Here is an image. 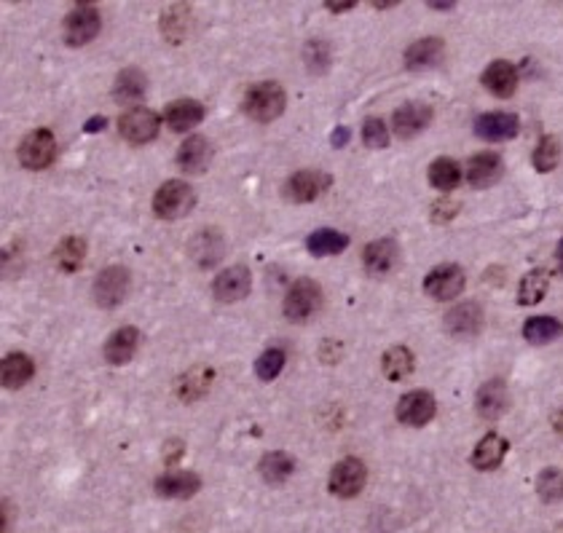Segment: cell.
<instances>
[{"instance_id":"6da1fadb","label":"cell","mask_w":563,"mask_h":533,"mask_svg":"<svg viewBox=\"0 0 563 533\" xmlns=\"http://www.w3.org/2000/svg\"><path fill=\"white\" fill-rule=\"evenodd\" d=\"M285 105H287V94L277 81H260V83L250 86L242 100L244 116H250L258 124L277 121L285 113Z\"/></svg>"},{"instance_id":"7a4b0ae2","label":"cell","mask_w":563,"mask_h":533,"mask_svg":"<svg viewBox=\"0 0 563 533\" xmlns=\"http://www.w3.org/2000/svg\"><path fill=\"white\" fill-rule=\"evenodd\" d=\"M193 206H196V190L186 179H170L154 193V214L167 223L186 217Z\"/></svg>"},{"instance_id":"3957f363","label":"cell","mask_w":563,"mask_h":533,"mask_svg":"<svg viewBox=\"0 0 563 533\" xmlns=\"http://www.w3.org/2000/svg\"><path fill=\"white\" fill-rule=\"evenodd\" d=\"M322 309V287L314 279H295L285 295V317L290 322H306Z\"/></svg>"},{"instance_id":"277c9868","label":"cell","mask_w":563,"mask_h":533,"mask_svg":"<svg viewBox=\"0 0 563 533\" xmlns=\"http://www.w3.org/2000/svg\"><path fill=\"white\" fill-rule=\"evenodd\" d=\"M57 156V143L54 135L48 129H32L30 135H24V140L16 148V159L24 170L40 172L46 167H51Z\"/></svg>"},{"instance_id":"5b68a950","label":"cell","mask_w":563,"mask_h":533,"mask_svg":"<svg viewBox=\"0 0 563 533\" xmlns=\"http://www.w3.org/2000/svg\"><path fill=\"white\" fill-rule=\"evenodd\" d=\"M100 11L92 5V3H81L75 5L67 16H65V24H62V35H65V43L78 48V46H86L97 38L100 32Z\"/></svg>"},{"instance_id":"8992f818","label":"cell","mask_w":563,"mask_h":533,"mask_svg":"<svg viewBox=\"0 0 563 533\" xmlns=\"http://www.w3.org/2000/svg\"><path fill=\"white\" fill-rule=\"evenodd\" d=\"M129 284H132V276L127 266H108L94 279V293H92L94 303L100 309H116L129 295Z\"/></svg>"},{"instance_id":"52a82bcc","label":"cell","mask_w":563,"mask_h":533,"mask_svg":"<svg viewBox=\"0 0 563 533\" xmlns=\"http://www.w3.org/2000/svg\"><path fill=\"white\" fill-rule=\"evenodd\" d=\"M162 129V116H156L148 108H132L119 118V135L132 145L151 143Z\"/></svg>"},{"instance_id":"ba28073f","label":"cell","mask_w":563,"mask_h":533,"mask_svg":"<svg viewBox=\"0 0 563 533\" xmlns=\"http://www.w3.org/2000/svg\"><path fill=\"white\" fill-rule=\"evenodd\" d=\"M368 483V469L360 459L349 456L344 461H339L330 472V483H328V491L339 499H352L357 496Z\"/></svg>"},{"instance_id":"9c48e42d","label":"cell","mask_w":563,"mask_h":533,"mask_svg":"<svg viewBox=\"0 0 563 533\" xmlns=\"http://www.w3.org/2000/svg\"><path fill=\"white\" fill-rule=\"evenodd\" d=\"M397 421L405 426H427L437 413V399L427 389H416L400 397L397 402Z\"/></svg>"},{"instance_id":"30bf717a","label":"cell","mask_w":563,"mask_h":533,"mask_svg":"<svg viewBox=\"0 0 563 533\" xmlns=\"http://www.w3.org/2000/svg\"><path fill=\"white\" fill-rule=\"evenodd\" d=\"M464 271L456 263H443L432 268L424 279V293L435 301H453L464 290Z\"/></svg>"},{"instance_id":"8fae6325","label":"cell","mask_w":563,"mask_h":533,"mask_svg":"<svg viewBox=\"0 0 563 533\" xmlns=\"http://www.w3.org/2000/svg\"><path fill=\"white\" fill-rule=\"evenodd\" d=\"M333 185V178L320 170H301L285 182V196L293 204H312L317 201L328 188Z\"/></svg>"},{"instance_id":"7c38bea8","label":"cell","mask_w":563,"mask_h":533,"mask_svg":"<svg viewBox=\"0 0 563 533\" xmlns=\"http://www.w3.org/2000/svg\"><path fill=\"white\" fill-rule=\"evenodd\" d=\"M252 284V274L247 266H231L225 271L217 274V279L212 282V295L220 303H236L242 298H247Z\"/></svg>"},{"instance_id":"4fadbf2b","label":"cell","mask_w":563,"mask_h":533,"mask_svg":"<svg viewBox=\"0 0 563 533\" xmlns=\"http://www.w3.org/2000/svg\"><path fill=\"white\" fill-rule=\"evenodd\" d=\"M521 132V121L515 113H483L475 118V135L480 140H488V143H505V140H515Z\"/></svg>"},{"instance_id":"5bb4252c","label":"cell","mask_w":563,"mask_h":533,"mask_svg":"<svg viewBox=\"0 0 563 533\" xmlns=\"http://www.w3.org/2000/svg\"><path fill=\"white\" fill-rule=\"evenodd\" d=\"M443 328L448 336L453 338H472L480 333L483 328V309L472 301L453 306L445 317H443Z\"/></svg>"},{"instance_id":"9a60e30c","label":"cell","mask_w":563,"mask_h":533,"mask_svg":"<svg viewBox=\"0 0 563 533\" xmlns=\"http://www.w3.org/2000/svg\"><path fill=\"white\" fill-rule=\"evenodd\" d=\"M175 162H178V167L186 175H201V172H207L209 164H212V145H209V140L201 137V135H190L188 140L180 143Z\"/></svg>"},{"instance_id":"2e32d148","label":"cell","mask_w":563,"mask_h":533,"mask_svg":"<svg viewBox=\"0 0 563 533\" xmlns=\"http://www.w3.org/2000/svg\"><path fill=\"white\" fill-rule=\"evenodd\" d=\"M429 121H432V108L427 102H405L391 116V127L397 137H413L424 132Z\"/></svg>"},{"instance_id":"e0dca14e","label":"cell","mask_w":563,"mask_h":533,"mask_svg":"<svg viewBox=\"0 0 563 533\" xmlns=\"http://www.w3.org/2000/svg\"><path fill=\"white\" fill-rule=\"evenodd\" d=\"M510 405V391H507V383L499 380V378H491L486 380L480 389H478V397H475V407L480 413V418L486 421H497Z\"/></svg>"},{"instance_id":"ac0fdd59","label":"cell","mask_w":563,"mask_h":533,"mask_svg":"<svg viewBox=\"0 0 563 533\" xmlns=\"http://www.w3.org/2000/svg\"><path fill=\"white\" fill-rule=\"evenodd\" d=\"M480 83H483V86H486L494 97L507 100V97H513V94H515V89H518V70H515V65H513V62H507V59H497V62H491V65L483 70Z\"/></svg>"},{"instance_id":"d6986e66","label":"cell","mask_w":563,"mask_h":533,"mask_svg":"<svg viewBox=\"0 0 563 533\" xmlns=\"http://www.w3.org/2000/svg\"><path fill=\"white\" fill-rule=\"evenodd\" d=\"M188 252L198 268H215L225 255V239L217 231H201L190 239Z\"/></svg>"},{"instance_id":"ffe728a7","label":"cell","mask_w":563,"mask_h":533,"mask_svg":"<svg viewBox=\"0 0 563 533\" xmlns=\"http://www.w3.org/2000/svg\"><path fill=\"white\" fill-rule=\"evenodd\" d=\"M207 116V108L198 102V100H175L164 108V121L172 132L183 135L190 132L193 127H198Z\"/></svg>"},{"instance_id":"44dd1931","label":"cell","mask_w":563,"mask_h":533,"mask_svg":"<svg viewBox=\"0 0 563 533\" xmlns=\"http://www.w3.org/2000/svg\"><path fill=\"white\" fill-rule=\"evenodd\" d=\"M137 346H140V330L132 328V325H127V328H119V330L105 341L102 354H105V362H108V364H116V367H119V364H127V362L135 359Z\"/></svg>"},{"instance_id":"7402d4cb","label":"cell","mask_w":563,"mask_h":533,"mask_svg":"<svg viewBox=\"0 0 563 533\" xmlns=\"http://www.w3.org/2000/svg\"><path fill=\"white\" fill-rule=\"evenodd\" d=\"M443 51H445V43L440 38H421L405 48V67L416 73L437 67L443 62Z\"/></svg>"},{"instance_id":"603a6c76","label":"cell","mask_w":563,"mask_h":533,"mask_svg":"<svg viewBox=\"0 0 563 533\" xmlns=\"http://www.w3.org/2000/svg\"><path fill=\"white\" fill-rule=\"evenodd\" d=\"M507 450H510V442L502 434L491 432V434H486L475 445V450H472V467L480 469V472H494L505 461Z\"/></svg>"},{"instance_id":"cb8c5ba5","label":"cell","mask_w":563,"mask_h":533,"mask_svg":"<svg viewBox=\"0 0 563 533\" xmlns=\"http://www.w3.org/2000/svg\"><path fill=\"white\" fill-rule=\"evenodd\" d=\"M505 175V162L499 153H478L470 159L467 167V179L472 188H491Z\"/></svg>"},{"instance_id":"d4e9b609","label":"cell","mask_w":563,"mask_h":533,"mask_svg":"<svg viewBox=\"0 0 563 533\" xmlns=\"http://www.w3.org/2000/svg\"><path fill=\"white\" fill-rule=\"evenodd\" d=\"M145 92H148V78L137 67H124L113 81V100L121 105L140 102L145 97Z\"/></svg>"},{"instance_id":"484cf974","label":"cell","mask_w":563,"mask_h":533,"mask_svg":"<svg viewBox=\"0 0 563 533\" xmlns=\"http://www.w3.org/2000/svg\"><path fill=\"white\" fill-rule=\"evenodd\" d=\"M198 488L201 480L196 472H170L156 480V494L162 499H190L198 494Z\"/></svg>"},{"instance_id":"4316f807","label":"cell","mask_w":563,"mask_h":533,"mask_svg":"<svg viewBox=\"0 0 563 533\" xmlns=\"http://www.w3.org/2000/svg\"><path fill=\"white\" fill-rule=\"evenodd\" d=\"M397 258H400V249H397V241L394 239H375L365 247L363 252V263L371 274H389L394 266H397Z\"/></svg>"},{"instance_id":"83f0119b","label":"cell","mask_w":563,"mask_h":533,"mask_svg":"<svg viewBox=\"0 0 563 533\" xmlns=\"http://www.w3.org/2000/svg\"><path fill=\"white\" fill-rule=\"evenodd\" d=\"M35 375V362L22 352H11L0 362V378L5 389H22Z\"/></svg>"},{"instance_id":"f1b7e54d","label":"cell","mask_w":563,"mask_h":533,"mask_svg":"<svg viewBox=\"0 0 563 533\" xmlns=\"http://www.w3.org/2000/svg\"><path fill=\"white\" fill-rule=\"evenodd\" d=\"M86 252H89V247H86V239L84 236H65L57 244V249H54V263H57L59 271L75 274L84 266Z\"/></svg>"},{"instance_id":"f546056e","label":"cell","mask_w":563,"mask_h":533,"mask_svg":"<svg viewBox=\"0 0 563 533\" xmlns=\"http://www.w3.org/2000/svg\"><path fill=\"white\" fill-rule=\"evenodd\" d=\"M349 247V236L333 228H320L314 233H309L306 239V249L314 258H330V255H341Z\"/></svg>"},{"instance_id":"4dcf8cb0","label":"cell","mask_w":563,"mask_h":533,"mask_svg":"<svg viewBox=\"0 0 563 533\" xmlns=\"http://www.w3.org/2000/svg\"><path fill=\"white\" fill-rule=\"evenodd\" d=\"M212 380H215V370L212 367H193V370H188V372H183L178 378V397L183 402L201 399L209 391Z\"/></svg>"},{"instance_id":"1f68e13d","label":"cell","mask_w":563,"mask_h":533,"mask_svg":"<svg viewBox=\"0 0 563 533\" xmlns=\"http://www.w3.org/2000/svg\"><path fill=\"white\" fill-rule=\"evenodd\" d=\"M159 27H162V35H164L170 43H183L188 30H190V5H186V3L170 5V8L164 11V16H162Z\"/></svg>"},{"instance_id":"d6a6232c","label":"cell","mask_w":563,"mask_h":533,"mask_svg":"<svg viewBox=\"0 0 563 533\" xmlns=\"http://www.w3.org/2000/svg\"><path fill=\"white\" fill-rule=\"evenodd\" d=\"M258 472H260V477H263L266 483L279 485V483H285V480L295 472V459H293L290 453H285V450H271V453H266V456L260 459Z\"/></svg>"},{"instance_id":"836d02e7","label":"cell","mask_w":563,"mask_h":533,"mask_svg":"<svg viewBox=\"0 0 563 533\" xmlns=\"http://www.w3.org/2000/svg\"><path fill=\"white\" fill-rule=\"evenodd\" d=\"M548 287H550V271H548V268H534V271H529V274L521 279L518 303H521V306H537V303L548 295Z\"/></svg>"},{"instance_id":"e575fe53","label":"cell","mask_w":563,"mask_h":533,"mask_svg":"<svg viewBox=\"0 0 563 533\" xmlns=\"http://www.w3.org/2000/svg\"><path fill=\"white\" fill-rule=\"evenodd\" d=\"M413 364L416 359L410 354L408 346H391L386 349L381 356V372L389 378V380H402L413 372Z\"/></svg>"},{"instance_id":"d590c367","label":"cell","mask_w":563,"mask_h":533,"mask_svg":"<svg viewBox=\"0 0 563 533\" xmlns=\"http://www.w3.org/2000/svg\"><path fill=\"white\" fill-rule=\"evenodd\" d=\"M563 325L553 317H532L526 319L523 325V338L534 346H545V344H553L556 338H561Z\"/></svg>"},{"instance_id":"8d00e7d4","label":"cell","mask_w":563,"mask_h":533,"mask_svg":"<svg viewBox=\"0 0 563 533\" xmlns=\"http://www.w3.org/2000/svg\"><path fill=\"white\" fill-rule=\"evenodd\" d=\"M427 178H429V185L437 188V190H453L459 182H462V167L443 156V159H435L427 170Z\"/></svg>"},{"instance_id":"74e56055","label":"cell","mask_w":563,"mask_h":533,"mask_svg":"<svg viewBox=\"0 0 563 533\" xmlns=\"http://www.w3.org/2000/svg\"><path fill=\"white\" fill-rule=\"evenodd\" d=\"M561 162V140L556 135H545L532 153V164L537 172H553Z\"/></svg>"},{"instance_id":"f35d334b","label":"cell","mask_w":563,"mask_h":533,"mask_svg":"<svg viewBox=\"0 0 563 533\" xmlns=\"http://www.w3.org/2000/svg\"><path fill=\"white\" fill-rule=\"evenodd\" d=\"M303 59H306V67L317 75L328 73L330 62H333V46L322 38H314L303 46Z\"/></svg>"},{"instance_id":"ab89813d","label":"cell","mask_w":563,"mask_h":533,"mask_svg":"<svg viewBox=\"0 0 563 533\" xmlns=\"http://www.w3.org/2000/svg\"><path fill=\"white\" fill-rule=\"evenodd\" d=\"M537 494L542 502L556 504L563 499V472L556 467H548L537 475Z\"/></svg>"},{"instance_id":"60d3db41","label":"cell","mask_w":563,"mask_h":533,"mask_svg":"<svg viewBox=\"0 0 563 533\" xmlns=\"http://www.w3.org/2000/svg\"><path fill=\"white\" fill-rule=\"evenodd\" d=\"M285 362H287V356L282 349H266L255 362V372H258L260 380H274L282 372Z\"/></svg>"},{"instance_id":"b9f144b4","label":"cell","mask_w":563,"mask_h":533,"mask_svg":"<svg viewBox=\"0 0 563 533\" xmlns=\"http://www.w3.org/2000/svg\"><path fill=\"white\" fill-rule=\"evenodd\" d=\"M363 143L368 145V148H386L389 145V132H386V124L381 121V118H365V124H363Z\"/></svg>"},{"instance_id":"7bdbcfd3","label":"cell","mask_w":563,"mask_h":533,"mask_svg":"<svg viewBox=\"0 0 563 533\" xmlns=\"http://www.w3.org/2000/svg\"><path fill=\"white\" fill-rule=\"evenodd\" d=\"M456 212H459V201H453V198H440V201L432 206V220H435V223H448L451 217H456Z\"/></svg>"},{"instance_id":"ee69618b","label":"cell","mask_w":563,"mask_h":533,"mask_svg":"<svg viewBox=\"0 0 563 533\" xmlns=\"http://www.w3.org/2000/svg\"><path fill=\"white\" fill-rule=\"evenodd\" d=\"M183 453H186V442L183 440H170L167 445H164V461L172 467L178 459H183Z\"/></svg>"},{"instance_id":"f6af8a7d","label":"cell","mask_w":563,"mask_h":533,"mask_svg":"<svg viewBox=\"0 0 563 533\" xmlns=\"http://www.w3.org/2000/svg\"><path fill=\"white\" fill-rule=\"evenodd\" d=\"M330 143H333V148H344V145L349 143V129H347V127H339V129L330 135Z\"/></svg>"},{"instance_id":"bcb514c9","label":"cell","mask_w":563,"mask_h":533,"mask_svg":"<svg viewBox=\"0 0 563 533\" xmlns=\"http://www.w3.org/2000/svg\"><path fill=\"white\" fill-rule=\"evenodd\" d=\"M105 127H108V121L100 116V118H92V121H86V124H84V132H102Z\"/></svg>"},{"instance_id":"7dc6e473","label":"cell","mask_w":563,"mask_h":533,"mask_svg":"<svg viewBox=\"0 0 563 533\" xmlns=\"http://www.w3.org/2000/svg\"><path fill=\"white\" fill-rule=\"evenodd\" d=\"M325 5H328L330 11H336V13H341V11H349V8H355V0H344V3H339V0L333 3V0H328Z\"/></svg>"},{"instance_id":"c3c4849f","label":"cell","mask_w":563,"mask_h":533,"mask_svg":"<svg viewBox=\"0 0 563 533\" xmlns=\"http://www.w3.org/2000/svg\"><path fill=\"white\" fill-rule=\"evenodd\" d=\"M553 426H556V432H559V434L563 437V410H559V413H556V418H553Z\"/></svg>"},{"instance_id":"681fc988","label":"cell","mask_w":563,"mask_h":533,"mask_svg":"<svg viewBox=\"0 0 563 533\" xmlns=\"http://www.w3.org/2000/svg\"><path fill=\"white\" fill-rule=\"evenodd\" d=\"M397 5V0H374V8H391Z\"/></svg>"},{"instance_id":"f907efd6","label":"cell","mask_w":563,"mask_h":533,"mask_svg":"<svg viewBox=\"0 0 563 533\" xmlns=\"http://www.w3.org/2000/svg\"><path fill=\"white\" fill-rule=\"evenodd\" d=\"M429 5H432V8H437V11H440V8H443V11L453 8V3H429Z\"/></svg>"},{"instance_id":"816d5d0a","label":"cell","mask_w":563,"mask_h":533,"mask_svg":"<svg viewBox=\"0 0 563 533\" xmlns=\"http://www.w3.org/2000/svg\"><path fill=\"white\" fill-rule=\"evenodd\" d=\"M556 258H559V263L563 266V239H561V244H559V252H556Z\"/></svg>"}]
</instances>
